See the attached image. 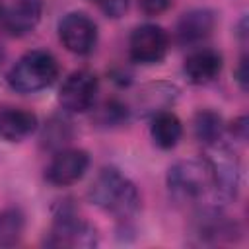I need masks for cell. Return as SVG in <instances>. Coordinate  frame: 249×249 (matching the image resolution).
Masks as SVG:
<instances>
[{
	"label": "cell",
	"mask_w": 249,
	"mask_h": 249,
	"mask_svg": "<svg viewBox=\"0 0 249 249\" xmlns=\"http://www.w3.org/2000/svg\"><path fill=\"white\" fill-rule=\"evenodd\" d=\"M91 204L111 214L119 222L130 220L140 208L136 185L117 167H103L88 189Z\"/></svg>",
	"instance_id": "6da1fadb"
},
{
	"label": "cell",
	"mask_w": 249,
	"mask_h": 249,
	"mask_svg": "<svg viewBox=\"0 0 249 249\" xmlns=\"http://www.w3.org/2000/svg\"><path fill=\"white\" fill-rule=\"evenodd\" d=\"M58 78V62L49 51H27L10 68L6 80L18 93H35Z\"/></svg>",
	"instance_id": "7a4b0ae2"
},
{
	"label": "cell",
	"mask_w": 249,
	"mask_h": 249,
	"mask_svg": "<svg viewBox=\"0 0 249 249\" xmlns=\"http://www.w3.org/2000/svg\"><path fill=\"white\" fill-rule=\"evenodd\" d=\"M165 181L177 200H198L212 195V171L204 156L175 161L167 169Z\"/></svg>",
	"instance_id": "3957f363"
},
{
	"label": "cell",
	"mask_w": 249,
	"mask_h": 249,
	"mask_svg": "<svg viewBox=\"0 0 249 249\" xmlns=\"http://www.w3.org/2000/svg\"><path fill=\"white\" fill-rule=\"evenodd\" d=\"M97 241L99 235L95 228L82 220L70 204H60L43 243L49 247H93Z\"/></svg>",
	"instance_id": "277c9868"
},
{
	"label": "cell",
	"mask_w": 249,
	"mask_h": 249,
	"mask_svg": "<svg viewBox=\"0 0 249 249\" xmlns=\"http://www.w3.org/2000/svg\"><path fill=\"white\" fill-rule=\"evenodd\" d=\"M212 171V196L214 202L235 198L239 187V160L235 152L220 142L206 146L204 154Z\"/></svg>",
	"instance_id": "5b68a950"
},
{
	"label": "cell",
	"mask_w": 249,
	"mask_h": 249,
	"mask_svg": "<svg viewBox=\"0 0 249 249\" xmlns=\"http://www.w3.org/2000/svg\"><path fill=\"white\" fill-rule=\"evenodd\" d=\"M169 49V35L161 25L142 23L130 33L128 53L138 64H158L165 58Z\"/></svg>",
	"instance_id": "8992f818"
},
{
	"label": "cell",
	"mask_w": 249,
	"mask_h": 249,
	"mask_svg": "<svg viewBox=\"0 0 249 249\" xmlns=\"http://www.w3.org/2000/svg\"><path fill=\"white\" fill-rule=\"evenodd\" d=\"M97 89H99V82L93 72L76 70L60 86L58 101L62 109H66L68 113H86L93 107Z\"/></svg>",
	"instance_id": "52a82bcc"
},
{
	"label": "cell",
	"mask_w": 249,
	"mask_h": 249,
	"mask_svg": "<svg viewBox=\"0 0 249 249\" xmlns=\"http://www.w3.org/2000/svg\"><path fill=\"white\" fill-rule=\"evenodd\" d=\"M58 39L66 51L74 54H88L97 43V25L89 16L70 12L58 23Z\"/></svg>",
	"instance_id": "ba28073f"
},
{
	"label": "cell",
	"mask_w": 249,
	"mask_h": 249,
	"mask_svg": "<svg viewBox=\"0 0 249 249\" xmlns=\"http://www.w3.org/2000/svg\"><path fill=\"white\" fill-rule=\"evenodd\" d=\"M89 167V156L80 148H62L58 150L51 163L45 169V177L51 185L68 187L78 183Z\"/></svg>",
	"instance_id": "9c48e42d"
},
{
	"label": "cell",
	"mask_w": 249,
	"mask_h": 249,
	"mask_svg": "<svg viewBox=\"0 0 249 249\" xmlns=\"http://www.w3.org/2000/svg\"><path fill=\"white\" fill-rule=\"evenodd\" d=\"M214 27H216V14L208 8H195L179 18L175 25V37L179 45L196 47L212 35Z\"/></svg>",
	"instance_id": "30bf717a"
},
{
	"label": "cell",
	"mask_w": 249,
	"mask_h": 249,
	"mask_svg": "<svg viewBox=\"0 0 249 249\" xmlns=\"http://www.w3.org/2000/svg\"><path fill=\"white\" fill-rule=\"evenodd\" d=\"M179 88L169 82H150L142 86L134 97V111L140 117H154L175 105Z\"/></svg>",
	"instance_id": "8fae6325"
},
{
	"label": "cell",
	"mask_w": 249,
	"mask_h": 249,
	"mask_svg": "<svg viewBox=\"0 0 249 249\" xmlns=\"http://www.w3.org/2000/svg\"><path fill=\"white\" fill-rule=\"evenodd\" d=\"M222 66H224V58L218 51L208 49V47H200V49H195L185 58L183 72L191 84L204 86V84H210L212 80H216L220 76Z\"/></svg>",
	"instance_id": "7c38bea8"
},
{
	"label": "cell",
	"mask_w": 249,
	"mask_h": 249,
	"mask_svg": "<svg viewBox=\"0 0 249 249\" xmlns=\"http://www.w3.org/2000/svg\"><path fill=\"white\" fill-rule=\"evenodd\" d=\"M41 19L39 0H18L14 6L2 10L0 23L10 35H25L35 29Z\"/></svg>",
	"instance_id": "4fadbf2b"
},
{
	"label": "cell",
	"mask_w": 249,
	"mask_h": 249,
	"mask_svg": "<svg viewBox=\"0 0 249 249\" xmlns=\"http://www.w3.org/2000/svg\"><path fill=\"white\" fill-rule=\"evenodd\" d=\"M37 115L27 109H2L0 111V136L8 142H21L37 128Z\"/></svg>",
	"instance_id": "5bb4252c"
},
{
	"label": "cell",
	"mask_w": 249,
	"mask_h": 249,
	"mask_svg": "<svg viewBox=\"0 0 249 249\" xmlns=\"http://www.w3.org/2000/svg\"><path fill=\"white\" fill-rule=\"evenodd\" d=\"M150 134H152V140L158 148L171 150L179 144V140L183 136V124H181L179 117L167 109V111H161V113L152 117Z\"/></svg>",
	"instance_id": "9a60e30c"
},
{
	"label": "cell",
	"mask_w": 249,
	"mask_h": 249,
	"mask_svg": "<svg viewBox=\"0 0 249 249\" xmlns=\"http://www.w3.org/2000/svg\"><path fill=\"white\" fill-rule=\"evenodd\" d=\"M224 121L222 117L212 109H200L193 119V132L195 138L206 148L216 142H220L224 134Z\"/></svg>",
	"instance_id": "2e32d148"
},
{
	"label": "cell",
	"mask_w": 249,
	"mask_h": 249,
	"mask_svg": "<svg viewBox=\"0 0 249 249\" xmlns=\"http://www.w3.org/2000/svg\"><path fill=\"white\" fill-rule=\"evenodd\" d=\"M25 231V216L19 208L0 210V247H12L19 243Z\"/></svg>",
	"instance_id": "e0dca14e"
},
{
	"label": "cell",
	"mask_w": 249,
	"mask_h": 249,
	"mask_svg": "<svg viewBox=\"0 0 249 249\" xmlns=\"http://www.w3.org/2000/svg\"><path fill=\"white\" fill-rule=\"evenodd\" d=\"M72 138V128L70 124L64 121V119H58V117H53L47 124H45V130H43V146L47 148H56V150H62Z\"/></svg>",
	"instance_id": "ac0fdd59"
},
{
	"label": "cell",
	"mask_w": 249,
	"mask_h": 249,
	"mask_svg": "<svg viewBox=\"0 0 249 249\" xmlns=\"http://www.w3.org/2000/svg\"><path fill=\"white\" fill-rule=\"evenodd\" d=\"M126 115H128V109L119 103L117 99H109L105 101L99 109H97V115H95V121L101 124V126H117L121 124L123 121H126Z\"/></svg>",
	"instance_id": "d6986e66"
},
{
	"label": "cell",
	"mask_w": 249,
	"mask_h": 249,
	"mask_svg": "<svg viewBox=\"0 0 249 249\" xmlns=\"http://www.w3.org/2000/svg\"><path fill=\"white\" fill-rule=\"evenodd\" d=\"M91 4H95L107 18L119 19L126 14L128 10V0H89Z\"/></svg>",
	"instance_id": "ffe728a7"
},
{
	"label": "cell",
	"mask_w": 249,
	"mask_h": 249,
	"mask_svg": "<svg viewBox=\"0 0 249 249\" xmlns=\"http://www.w3.org/2000/svg\"><path fill=\"white\" fill-rule=\"evenodd\" d=\"M173 0H138V6L148 16H160L171 8Z\"/></svg>",
	"instance_id": "44dd1931"
},
{
	"label": "cell",
	"mask_w": 249,
	"mask_h": 249,
	"mask_svg": "<svg viewBox=\"0 0 249 249\" xmlns=\"http://www.w3.org/2000/svg\"><path fill=\"white\" fill-rule=\"evenodd\" d=\"M249 121H247V117L245 115H241V117H237L231 124H230V134L233 136V138H237V140H245L247 138V128H249V124H247Z\"/></svg>",
	"instance_id": "7402d4cb"
},
{
	"label": "cell",
	"mask_w": 249,
	"mask_h": 249,
	"mask_svg": "<svg viewBox=\"0 0 249 249\" xmlns=\"http://www.w3.org/2000/svg\"><path fill=\"white\" fill-rule=\"evenodd\" d=\"M235 82L239 84V88L243 91H247V84H249V72H247V56H241L239 66L235 70Z\"/></svg>",
	"instance_id": "603a6c76"
},
{
	"label": "cell",
	"mask_w": 249,
	"mask_h": 249,
	"mask_svg": "<svg viewBox=\"0 0 249 249\" xmlns=\"http://www.w3.org/2000/svg\"><path fill=\"white\" fill-rule=\"evenodd\" d=\"M0 14H2V6H0Z\"/></svg>",
	"instance_id": "cb8c5ba5"
}]
</instances>
